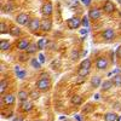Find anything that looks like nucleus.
<instances>
[{"mask_svg":"<svg viewBox=\"0 0 121 121\" xmlns=\"http://www.w3.org/2000/svg\"><path fill=\"white\" fill-rule=\"evenodd\" d=\"M36 87H38L39 91H41V92H46V91H48L51 88V81H50L47 74H45V73L41 74V76H40V79L36 82Z\"/></svg>","mask_w":121,"mask_h":121,"instance_id":"obj_1","label":"nucleus"},{"mask_svg":"<svg viewBox=\"0 0 121 121\" xmlns=\"http://www.w3.org/2000/svg\"><path fill=\"white\" fill-rule=\"evenodd\" d=\"M108 65H109L108 58H105V57H99V58H97V60H96V67H97L98 70H105V69L108 68Z\"/></svg>","mask_w":121,"mask_h":121,"instance_id":"obj_2","label":"nucleus"},{"mask_svg":"<svg viewBox=\"0 0 121 121\" xmlns=\"http://www.w3.org/2000/svg\"><path fill=\"white\" fill-rule=\"evenodd\" d=\"M32 21V19L29 18V15L28 13H19L17 17H16V22L19 24V26H24V24H29V22Z\"/></svg>","mask_w":121,"mask_h":121,"instance_id":"obj_3","label":"nucleus"},{"mask_svg":"<svg viewBox=\"0 0 121 121\" xmlns=\"http://www.w3.org/2000/svg\"><path fill=\"white\" fill-rule=\"evenodd\" d=\"M67 24L70 29H78L80 26H81V19H79L78 17H73V18H69L67 21Z\"/></svg>","mask_w":121,"mask_h":121,"instance_id":"obj_4","label":"nucleus"},{"mask_svg":"<svg viewBox=\"0 0 121 121\" xmlns=\"http://www.w3.org/2000/svg\"><path fill=\"white\" fill-rule=\"evenodd\" d=\"M40 26H41V21H39L38 18H34V19H32V21L29 22V24H28V27H29V30H30V32H33V33L38 32V30L40 29Z\"/></svg>","mask_w":121,"mask_h":121,"instance_id":"obj_5","label":"nucleus"},{"mask_svg":"<svg viewBox=\"0 0 121 121\" xmlns=\"http://www.w3.org/2000/svg\"><path fill=\"white\" fill-rule=\"evenodd\" d=\"M100 16H102V10H100V9H97V7L91 9L90 12H88V17L92 19V21H96V19L100 18Z\"/></svg>","mask_w":121,"mask_h":121,"instance_id":"obj_6","label":"nucleus"},{"mask_svg":"<svg viewBox=\"0 0 121 121\" xmlns=\"http://www.w3.org/2000/svg\"><path fill=\"white\" fill-rule=\"evenodd\" d=\"M102 36H103L104 40H107V41H110V40H113V39L115 38V32H114V29H110V28L105 29L104 32L102 33Z\"/></svg>","mask_w":121,"mask_h":121,"instance_id":"obj_7","label":"nucleus"},{"mask_svg":"<svg viewBox=\"0 0 121 121\" xmlns=\"http://www.w3.org/2000/svg\"><path fill=\"white\" fill-rule=\"evenodd\" d=\"M41 12L45 15V16H50L52 12H53V6L51 3H45L41 7Z\"/></svg>","mask_w":121,"mask_h":121,"instance_id":"obj_8","label":"nucleus"},{"mask_svg":"<svg viewBox=\"0 0 121 121\" xmlns=\"http://www.w3.org/2000/svg\"><path fill=\"white\" fill-rule=\"evenodd\" d=\"M52 28V22L50 21V19L45 18L41 21V26H40V29L43 30V32H50Z\"/></svg>","mask_w":121,"mask_h":121,"instance_id":"obj_9","label":"nucleus"},{"mask_svg":"<svg viewBox=\"0 0 121 121\" xmlns=\"http://www.w3.org/2000/svg\"><path fill=\"white\" fill-rule=\"evenodd\" d=\"M21 109L23 110V112H30V110L33 109V103L32 100H23V102H21Z\"/></svg>","mask_w":121,"mask_h":121,"instance_id":"obj_10","label":"nucleus"},{"mask_svg":"<svg viewBox=\"0 0 121 121\" xmlns=\"http://www.w3.org/2000/svg\"><path fill=\"white\" fill-rule=\"evenodd\" d=\"M1 103H5L6 105H12L15 103V96L13 95H5L1 99Z\"/></svg>","mask_w":121,"mask_h":121,"instance_id":"obj_11","label":"nucleus"},{"mask_svg":"<svg viewBox=\"0 0 121 121\" xmlns=\"http://www.w3.org/2000/svg\"><path fill=\"white\" fill-rule=\"evenodd\" d=\"M114 10H115V6H114V4H113L112 1H107V3L104 4V6H103V11L107 12V13L114 12Z\"/></svg>","mask_w":121,"mask_h":121,"instance_id":"obj_12","label":"nucleus"},{"mask_svg":"<svg viewBox=\"0 0 121 121\" xmlns=\"http://www.w3.org/2000/svg\"><path fill=\"white\" fill-rule=\"evenodd\" d=\"M29 41L27 39H21L18 41V44H17V47H18V50H27V47L29 46Z\"/></svg>","mask_w":121,"mask_h":121,"instance_id":"obj_13","label":"nucleus"},{"mask_svg":"<svg viewBox=\"0 0 121 121\" xmlns=\"http://www.w3.org/2000/svg\"><path fill=\"white\" fill-rule=\"evenodd\" d=\"M102 88L104 90V91H109L110 88H112L113 86H114V82H113V80H105L104 82H102Z\"/></svg>","mask_w":121,"mask_h":121,"instance_id":"obj_14","label":"nucleus"},{"mask_svg":"<svg viewBox=\"0 0 121 121\" xmlns=\"http://www.w3.org/2000/svg\"><path fill=\"white\" fill-rule=\"evenodd\" d=\"M119 119V116L115 113H107L104 115V121H116Z\"/></svg>","mask_w":121,"mask_h":121,"instance_id":"obj_15","label":"nucleus"},{"mask_svg":"<svg viewBox=\"0 0 121 121\" xmlns=\"http://www.w3.org/2000/svg\"><path fill=\"white\" fill-rule=\"evenodd\" d=\"M91 85H92L95 88H97V87H99L100 85H102V80H100L99 76H93L92 80H91Z\"/></svg>","mask_w":121,"mask_h":121,"instance_id":"obj_16","label":"nucleus"},{"mask_svg":"<svg viewBox=\"0 0 121 121\" xmlns=\"http://www.w3.org/2000/svg\"><path fill=\"white\" fill-rule=\"evenodd\" d=\"M10 48V41L9 40H1L0 41V50L1 51H7Z\"/></svg>","mask_w":121,"mask_h":121,"instance_id":"obj_17","label":"nucleus"},{"mask_svg":"<svg viewBox=\"0 0 121 121\" xmlns=\"http://www.w3.org/2000/svg\"><path fill=\"white\" fill-rule=\"evenodd\" d=\"M36 50H39L38 44H33V43H30V44H29V46L27 47V53H34V52H36Z\"/></svg>","mask_w":121,"mask_h":121,"instance_id":"obj_18","label":"nucleus"},{"mask_svg":"<svg viewBox=\"0 0 121 121\" xmlns=\"http://www.w3.org/2000/svg\"><path fill=\"white\" fill-rule=\"evenodd\" d=\"M18 99L19 100H21V102H23V100H27L28 99V93H27V91H24V90H21V91H19V92H18Z\"/></svg>","mask_w":121,"mask_h":121,"instance_id":"obj_19","label":"nucleus"},{"mask_svg":"<svg viewBox=\"0 0 121 121\" xmlns=\"http://www.w3.org/2000/svg\"><path fill=\"white\" fill-rule=\"evenodd\" d=\"M10 34L13 35V36H18L19 34H21V29H19L18 27H16V26H12L11 28H10Z\"/></svg>","mask_w":121,"mask_h":121,"instance_id":"obj_20","label":"nucleus"},{"mask_svg":"<svg viewBox=\"0 0 121 121\" xmlns=\"http://www.w3.org/2000/svg\"><path fill=\"white\" fill-rule=\"evenodd\" d=\"M72 103L75 104V105H80V104L82 103V97H81V96H78V95L73 96V98H72Z\"/></svg>","mask_w":121,"mask_h":121,"instance_id":"obj_21","label":"nucleus"},{"mask_svg":"<svg viewBox=\"0 0 121 121\" xmlns=\"http://www.w3.org/2000/svg\"><path fill=\"white\" fill-rule=\"evenodd\" d=\"M90 72H91V70L87 69V68H79L78 74H79V76H85V78H86V76L90 74Z\"/></svg>","mask_w":121,"mask_h":121,"instance_id":"obj_22","label":"nucleus"},{"mask_svg":"<svg viewBox=\"0 0 121 121\" xmlns=\"http://www.w3.org/2000/svg\"><path fill=\"white\" fill-rule=\"evenodd\" d=\"M79 68H87V69H91V60L88 58H86L85 60H82L81 64H80Z\"/></svg>","mask_w":121,"mask_h":121,"instance_id":"obj_23","label":"nucleus"},{"mask_svg":"<svg viewBox=\"0 0 121 121\" xmlns=\"http://www.w3.org/2000/svg\"><path fill=\"white\" fill-rule=\"evenodd\" d=\"M13 10V4L12 3H7L4 7H3V12H11Z\"/></svg>","mask_w":121,"mask_h":121,"instance_id":"obj_24","label":"nucleus"},{"mask_svg":"<svg viewBox=\"0 0 121 121\" xmlns=\"http://www.w3.org/2000/svg\"><path fill=\"white\" fill-rule=\"evenodd\" d=\"M30 63H32V65H33L34 68H36V69H40V68H41V63H40V60L36 59V58H33L32 60H30Z\"/></svg>","mask_w":121,"mask_h":121,"instance_id":"obj_25","label":"nucleus"},{"mask_svg":"<svg viewBox=\"0 0 121 121\" xmlns=\"http://www.w3.org/2000/svg\"><path fill=\"white\" fill-rule=\"evenodd\" d=\"M29 96H30V98H32V99H39V97H40L39 90H33L32 92L29 93Z\"/></svg>","mask_w":121,"mask_h":121,"instance_id":"obj_26","label":"nucleus"},{"mask_svg":"<svg viewBox=\"0 0 121 121\" xmlns=\"http://www.w3.org/2000/svg\"><path fill=\"white\" fill-rule=\"evenodd\" d=\"M46 43H47V40H45V39H40L39 41H38V47H39V50H44L45 46H46Z\"/></svg>","mask_w":121,"mask_h":121,"instance_id":"obj_27","label":"nucleus"},{"mask_svg":"<svg viewBox=\"0 0 121 121\" xmlns=\"http://www.w3.org/2000/svg\"><path fill=\"white\" fill-rule=\"evenodd\" d=\"M112 80H113V82H114L115 86H120L121 85V75L120 74L119 75H115L114 79H112Z\"/></svg>","mask_w":121,"mask_h":121,"instance_id":"obj_28","label":"nucleus"},{"mask_svg":"<svg viewBox=\"0 0 121 121\" xmlns=\"http://www.w3.org/2000/svg\"><path fill=\"white\" fill-rule=\"evenodd\" d=\"M6 87H7V82L5 81V80H1V82H0V93L1 95H4Z\"/></svg>","mask_w":121,"mask_h":121,"instance_id":"obj_29","label":"nucleus"},{"mask_svg":"<svg viewBox=\"0 0 121 121\" xmlns=\"http://www.w3.org/2000/svg\"><path fill=\"white\" fill-rule=\"evenodd\" d=\"M0 32H1V34H5V33L9 32V29H7V27H6V24L4 22L0 23Z\"/></svg>","mask_w":121,"mask_h":121,"instance_id":"obj_30","label":"nucleus"},{"mask_svg":"<svg viewBox=\"0 0 121 121\" xmlns=\"http://www.w3.org/2000/svg\"><path fill=\"white\" fill-rule=\"evenodd\" d=\"M79 51H78V50H73V51H72V55H70V58H72L73 60H75V59H78L79 58Z\"/></svg>","mask_w":121,"mask_h":121,"instance_id":"obj_31","label":"nucleus"},{"mask_svg":"<svg viewBox=\"0 0 121 121\" xmlns=\"http://www.w3.org/2000/svg\"><path fill=\"white\" fill-rule=\"evenodd\" d=\"M16 75L18 79H23L26 76V70H18V72H16Z\"/></svg>","mask_w":121,"mask_h":121,"instance_id":"obj_32","label":"nucleus"},{"mask_svg":"<svg viewBox=\"0 0 121 121\" xmlns=\"http://www.w3.org/2000/svg\"><path fill=\"white\" fill-rule=\"evenodd\" d=\"M81 24H82L85 28H88V18H87L86 16H85V17L81 19Z\"/></svg>","mask_w":121,"mask_h":121,"instance_id":"obj_33","label":"nucleus"},{"mask_svg":"<svg viewBox=\"0 0 121 121\" xmlns=\"http://www.w3.org/2000/svg\"><path fill=\"white\" fill-rule=\"evenodd\" d=\"M91 108H92V105L91 104H87V105H85V108L82 109L85 113H88V112H91Z\"/></svg>","mask_w":121,"mask_h":121,"instance_id":"obj_34","label":"nucleus"},{"mask_svg":"<svg viewBox=\"0 0 121 121\" xmlns=\"http://www.w3.org/2000/svg\"><path fill=\"white\" fill-rule=\"evenodd\" d=\"M84 80H85V76H79L78 80L75 81V84H81V82H84Z\"/></svg>","mask_w":121,"mask_h":121,"instance_id":"obj_35","label":"nucleus"},{"mask_svg":"<svg viewBox=\"0 0 121 121\" xmlns=\"http://www.w3.org/2000/svg\"><path fill=\"white\" fill-rule=\"evenodd\" d=\"M116 56H117L119 59H121V46H119L117 50H116Z\"/></svg>","mask_w":121,"mask_h":121,"instance_id":"obj_36","label":"nucleus"},{"mask_svg":"<svg viewBox=\"0 0 121 121\" xmlns=\"http://www.w3.org/2000/svg\"><path fill=\"white\" fill-rule=\"evenodd\" d=\"M38 59L40 60V63H44V62H45V56H44L43 53H40V55H39V58H38Z\"/></svg>","mask_w":121,"mask_h":121,"instance_id":"obj_37","label":"nucleus"},{"mask_svg":"<svg viewBox=\"0 0 121 121\" xmlns=\"http://www.w3.org/2000/svg\"><path fill=\"white\" fill-rule=\"evenodd\" d=\"M91 1H92V0H81V3H82L85 6H88V5L91 4Z\"/></svg>","mask_w":121,"mask_h":121,"instance_id":"obj_38","label":"nucleus"},{"mask_svg":"<svg viewBox=\"0 0 121 121\" xmlns=\"http://www.w3.org/2000/svg\"><path fill=\"white\" fill-rule=\"evenodd\" d=\"M75 120L76 121H82V117L80 116V115H75Z\"/></svg>","mask_w":121,"mask_h":121,"instance_id":"obj_39","label":"nucleus"},{"mask_svg":"<svg viewBox=\"0 0 121 121\" xmlns=\"http://www.w3.org/2000/svg\"><path fill=\"white\" fill-rule=\"evenodd\" d=\"M12 121H23V119H22V117H19V116H17V117H15Z\"/></svg>","mask_w":121,"mask_h":121,"instance_id":"obj_40","label":"nucleus"},{"mask_svg":"<svg viewBox=\"0 0 121 121\" xmlns=\"http://www.w3.org/2000/svg\"><path fill=\"white\" fill-rule=\"evenodd\" d=\"M80 33H81V34H86V33H87V28H85V29H81V30H80Z\"/></svg>","mask_w":121,"mask_h":121,"instance_id":"obj_41","label":"nucleus"},{"mask_svg":"<svg viewBox=\"0 0 121 121\" xmlns=\"http://www.w3.org/2000/svg\"><path fill=\"white\" fill-rule=\"evenodd\" d=\"M18 70H21V69H19L18 65H16V67H15V72H18Z\"/></svg>","mask_w":121,"mask_h":121,"instance_id":"obj_42","label":"nucleus"},{"mask_svg":"<svg viewBox=\"0 0 121 121\" xmlns=\"http://www.w3.org/2000/svg\"><path fill=\"white\" fill-rule=\"evenodd\" d=\"M116 1H117L119 4H121V0H116Z\"/></svg>","mask_w":121,"mask_h":121,"instance_id":"obj_43","label":"nucleus"},{"mask_svg":"<svg viewBox=\"0 0 121 121\" xmlns=\"http://www.w3.org/2000/svg\"><path fill=\"white\" fill-rule=\"evenodd\" d=\"M117 120H119V121H121V116H119V119H117Z\"/></svg>","mask_w":121,"mask_h":121,"instance_id":"obj_44","label":"nucleus"},{"mask_svg":"<svg viewBox=\"0 0 121 121\" xmlns=\"http://www.w3.org/2000/svg\"><path fill=\"white\" fill-rule=\"evenodd\" d=\"M63 121H70V120H63Z\"/></svg>","mask_w":121,"mask_h":121,"instance_id":"obj_45","label":"nucleus"},{"mask_svg":"<svg viewBox=\"0 0 121 121\" xmlns=\"http://www.w3.org/2000/svg\"><path fill=\"white\" fill-rule=\"evenodd\" d=\"M38 121H41V120H38Z\"/></svg>","mask_w":121,"mask_h":121,"instance_id":"obj_46","label":"nucleus"}]
</instances>
